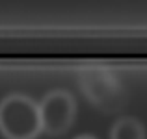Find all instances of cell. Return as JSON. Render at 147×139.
I'll return each instance as SVG.
<instances>
[{"instance_id":"cell-2","label":"cell","mask_w":147,"mask_h":139,"mask_svg":"<svg viewBox=\"0 0 147 139\" xmlns=\"http://www.w3.org/2000/svg\"><path fill=\"white\" fill-rule=\"evenodd\" d=\"M41 130L50 137L63 136L76 117V100L65 89H52L39 100Z\"/></svg>"},{"instance_id":"cell-3","label":"cell","mask_w":147,"mask_h":139,"mask_svg":"<svg viewBox=\"0 0 147 139\" xmlns=\"http://www.w3.org/2000/svg\"><path fill=\"white\" fill-rule=\"evenodd\" d=\"M110 139H147V132L136 117H121L112 124Z\"/></svg>"},{"instance_id":"cell-4","label":"cell","mask_w":147,"mask_h":139,"mask_svg":"<svg viewBox=\"0 0 147 139\" xmlns=\"http://www.w3.org/2000/svg\"><path fill=\"white\" fill-rule=\"evenodd\" d=\"M73 139H99V137H95L93 134H82V136H76V137H73Z\"/></svg>"},{"instance_id":"cell-1","label":"cell","mask_w":147,"mask_h":139,"mask_svg":"<svg viewBox=\"0 0 147 139\" xmlns=\"http://www.w3.org/2000/svg\"><path fill=\"white\" fill-rule=\"evenodd\" d=\"M41 132L39 104L34 98L11 93L0 100V134L4 139H37Z\"/></svg>"}]
</instances>
